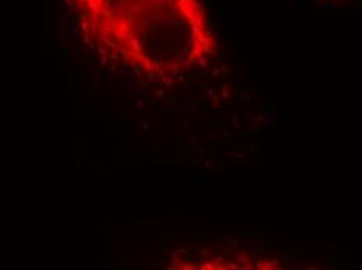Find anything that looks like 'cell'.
<instances>
[{
	"mask_svg": "<svg viewBox=\"0 0 362 270\" xmlns=\"http://www.w3.org/2000/svg\"><path fill=\"white\" fill-rule=\"evenodd\" d=\"M95 47L153 78L208 64L218 52L202 0H71Z\"/></svg>",
	"mask_w": 362,
	"mask_h": 270,
	"instance_id": "cell-1",
	"label": "cell"
}]
</instances>
